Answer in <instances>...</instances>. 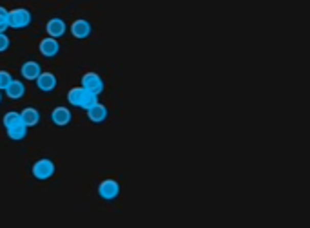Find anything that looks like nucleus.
<instances>
[{"mask_svg": "<svg viewBox=\"0 0 310 228\" xmlns=\"http://www.w3.org/2000/svg\"><path fill=\"white\" fill-rule=\"evenodd\" d=\"M0 102H2V91H0Z\"/></svg>", "mask_w": 310, "mask_h": 228, "instance_id": "21", "label": "nucleus"}, {"mask_svg": "<svg viewBox=\"0 0 310 228\" xmlns=\"http://www.w3.org/2000/svg\"><path fill=\"white\" fill-rule=\"evenodd\" d=\"M84 94H85V89H82L78 85V87H73L71 91L68 92V100L71 105H75V107H80L82 105V100H84Z\"/></svg>", "mask_w": 310, "mask_h": 228, "instance_id": "15", "label": "nucleus"}, {"mask_svg": "<svg viewBox=\"0 0 310 228\" xmlns=\"http://www.w3.org/2000/svg\"><path fill=\"white\" fill-rule=\"evenodd\" d=\"M9 29V11L0 6V33H6Z\"/></svg>", "mask_w": 310, "mask_h": 228, "instance_id": "18", "label": "nucleus"}, {"mask_svg": "<svg viewBox=\"0 0 310 228\" xmlns=\"http://www.w3.org/2000/svg\"><path fill=\"white\" fill-rule=\"evenodd\" d=\"M13 82V76L9 71H0V91H6Z\"/></svg>", "mask_w": 310, "mask_h": 228, "instance_id": "19", "label": "nucleus"}, {"mask_svg": "<svg viewBox=\"0 0 310 228\" xmlns=\"http://www.w3.org/2000/svg\"><path fill=\"white\" fill-rule=\"evenodd\" d=\"M40 55L46 56V58H55L56 55L60 53V44L56 38H51V36H48V38H44V40H40Z\"/></svg>", "mask_w": 310, "mask_h": 228, "instance_id": "7", "label": "nucleus"}, {"mask_svg": "<svg viewBox=\"0 0 310 228\" xmlns=\"http://www.w3.org/2000/svg\"><path fill=\"white\" fill-rule=\"evenodd\" d=\"M96 104H98V96H96V94H93V92H87V91H85L84 100H82V105H80V107L87 111V109H91L93 105H96Z\"/></svg>", "mask_w": 310, "mask_h": 228, "instance_id": "17", "label": "nucleus"}, {"mask_svg": "<svg viewBox=\"0 0 310 228\" xmlns=\"http://www.w3.org/2000/svg\"><path fill=\"white\" fill-rule=\"evenodd\" d=\"M71 33L75 38H78V40H85V38L91 36L93 24L89 20H85V18H78V20H75L71 24Z\"/></svg>", "mask_w": 310, "mask_h": 228, "instance_id": "5", "label": "nucleus"}, {"mask_svg": "<svg viewBox=\"0 0 310 228\" xmlns=\"http://www.w3.org/2000/svg\"><path fill=\"white\" fill-rule=\"evenodd\" d=\"M31 24V11L26 8H16L9 11V29H26Z\"/></svg>", "mask_w": 310, "mask_h": 228, "instance_id": "2", "label": "nucleus"}, {"mask_svg": "<svg viewBox=\"0 0 310 228\" xmlns=\"http://www.w3.org/2000/svg\"><path fill=\"white\" fill-rule=\"evenodd\" d=\"M20 121H22V120H20V112L9 111L8 114L4 116V120H2V123H4L6 129H11V127H15V125H18Z\"/></svg>", "mask_w": 310, "mask_h": 228, "instance_id": "16", "label": "nucleus"}, {"mask_svg": "<svg viewBox=\"0 0 310 228\" xmlns=\"http://www.w3.org/2000/svg\"><path fill=\"white\" fill-rule=\"evenodd\" d=\"M20 72H22V76H24L26 80L35 82L36 78L40 76V72H42V67H40L38 62L29 60V62H26V64H22V69H20Z\"/></svg>", "mask_w": 310, "mask_h": 228, "instance_id": "11", "label": "nucleus"}, {"mask_svg": "<svg viewBox=\"0 0 310 228\" xmlns=\"http://www.w3.org/2000/svg\"><path fill=\"white\" fill-rule=\"evenodd\" d=\"M80 87L85 89L87 92H93L96 96H100L103 92V89H105V85H103V80L100 74H96V72H87V74L82 76V85H80Z\"/></svg>", "mask_w": 310, "mask_h": 228, "instance_id": "3", "label": "nucleus"}, {"mask_svg": "<svg viewBox=\"0 0 310 228\" xmlns=\"http://www.w3.org/2000/svg\"><path fill=\"white\" fill-rule=\"evenodd\" d=\"M36 87L40 89L42 92H53L58 85V80L53 72H40V76L36 78Z\"/></svg>", "mask_w": 310, "mask_h": 228, "instance_id": "6", "label": "nucleus"}, {"mask_svg": "<svg viewBox=\"0 0 310 228\" xmlns=\"http://www.w3.org/2000/svg\"><path fill=\"white\" fill-rule=\"evenodd\" d=\"M24 94H26V85L20 80H15V78H13L9 87L6 89V96H8L9 100H20V98H24Z\"/></svg>", "mask_w": 310, "mask_h": 228, "instance_id": "13", "label": "nucleus"}, {"mask_svg": "<svg viewBox=\"0 0 310 228\" xmlns=\"http://www.w3.org/2000/svg\"><path fill=\"white\" fill-rule=\"evenodd\" d=\"M31 172H33V176H35V180L48 181V180H51V178L55 176L56 167H55V163L49 160V158H42V160H38L31 167Z\"/></svg>", "mask_w": 310, "mask_h": 228, "instance_id": "1", "label": "nucleus"}, {"mask_svg": "<svg viewBox=\"0 0 310 228\" xmlns=\"http://www.w3.org/2000/svg\"><path fill=\"white\" fill-rule=\"evenodd\" d=\"M98 196L103 201H115L120 196V183L116 180H103L98 185Z\"/></svg>", "mask_w": 310, "mask_h": 228, "instance_id": "4", "label": "nucleus"}, {"mask_svg": "<svg viewBox=\"0 0 310 228\" xmlns=\"http://www.w3.org/2000/svg\"><path fill=\"white\" fill-rule=\"evenodd\" d=\"M28 131H29V129L26 127L22 121H20L18 125L8 129V136L11 138V140H15V141H22V140H26V136H28Z\"/></svg>", "mask_w": 310, "mask_h": 228, "instance_id": "14", "label": "nucleus"}, {"mask_svg": "<svg viewBox=\"0 0 310 228\" xmlns=\"http://www.w3.org/2000/svg\"><path fill=\"white\" fill-rule=\"evenodd\" d=\"M51 120H53V123L58 125V127H65V125L71 123L73 114L68 107H55L51 112Z\"/></svg>", "mask_w": 310, "mask_h": 228, "instance_id": "9", "label": "nucleus"}, {"mask_svg": "<svg viewBox=\"0 0 310 228\" xmlns=\"http://www.w3.org/2000/svg\"><path fill=\"white\" fill-rule=\"evenodd\" d=\"M11 45V40H9V36L6 33H0V53H6Z\"/></svg>", "mask_w": 310, "mask_h": 228, "instance_id": "20", "label": "nucleus"}, {"mask_svg": "<svg viewBox=\"0 0 310 228\" xmlns=\"http://www.w3.org/2000/svg\"><path fill=\"white\" fill-rule=\"evenodd\" d=\"M107 116H109L107 107L103 104H100V102L96 105H93L91 109H87V118L93 123H103V121L107 120Z\"/></svg>", "mask_w": 310, "mask_h": 228, "instance_id": "10", "label": "nucleus"}, {"mask_svg": "<svg viewBox=\"0 0 310 228\" xmlns=\"http://www.w3.org/2000/svg\"><path fill=\"white\" fill-rule=\"evenodd\" d=\"M20 120H22V123H24L26 127L31 129L40 123V112L36 111L35 107H26L24 111L20 112Z\"/></svg>", "mask_w": 310, "mask_h": 228, "instance_id": "12", "label": "nucleus"}, {"mask_svg": "<svg viewBox=\"0 0 310 228\" xmlns=\"http://www.w3.org/2000/svg\"><path fill=\"white\" fill-rule=\"evenodd\" d=\"M46 31L51 38H56L58 40L60 36H64L65 31H68V24H65L62 18H51V20L46 24Z\"/></svg>", "mask_w": 310, "mask_h": 228, "instance_id": "8", "label": "nucleus"}]
</instances>
